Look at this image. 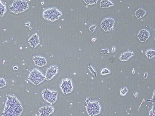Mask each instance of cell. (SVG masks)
<instances>
[{"mask_svg": "<svg viewBox=\"0 0 155 116\" xmlns=\"http://www.w3.org/2000/svg\"><path fill=\"white\" fill-rule=\"evenodd\" d=\"M7 100L3 116H20L23 109L21 103L15 97L7 96Z\"/></svg>", "mask_w": 155, "mask_h": 116, "instance_id": "cell-1", "label": "cell"}, {"mask_svg": "<svg viewBox=\"0 0 155 116\" xmlns=\"http://www.w3.org/2000/svg\"><path fill=\"white\" fill-rule=\"evenodd\" d=\"M29 4L25 1H15L12 5L9 6L10 11L15 14H19L26 11L29 8Z\"/></svg>", "mask_w": 155, "mask_h": 116, "instance_id": "cell-2", "label": "cell"}, {"mask_svg": "<svg viewBox=\"0 0 155 116\" xmlns=\"http://www.w3.org/2000/svg\"><path fill=\"white\" fill-rule=\"evenodd\" d=\"M62 16L61 12L55 8H49L45 10L43 12V16L45 19L54 22Z\"/></svg>", "mask_w": 155, "mask_h": 116, "instance_id": "cell-3", "label": "cell"}, {"mask_svg": "<svg viewBox=\"0 0 155 116\" xmlns=\"http://www.w3.org/2000/svg\"><path fill=\"white\" fill-rule=\"evenodd\" d=\"M45 79L43 75L37 69H35L30 74L28 79L35 85H39Z\"/></svg>", "mask_w": 155, "mask_h": 116, "instance_id": "cell-4", "label": "cell"}, {"mask_svg": "<svg viewBox=\"0 0 155 116\" xmlns=\"http://www.w3.org/2000/svg\"><path fill=\"white\" fill-rule=\"evenodd\" d=\"M90 99H86V102L87 105L86 107L87 112L88 115L94 116L98 115L100 112L101 107L99 104V102H90Z\"/></svg>", "mask_w": 155, "mask_h": 116, "instance_id": "cell-5", "label": "cell"}, {"mask_svg": "<svg viewBox=\"0 0 155 116\" xmlns=\"http://www.w3.org/2000/svg\"><path fill=\"white\" fill-rule=\"evenodd\" d=\"M58 93L57 91H51L47 88L42 92V97L45 100L51 104H54L56 101Z\"/></svg>", "mask_w": 155, "mask_h": 116, "instance_id": "cell-6", "label": "cell"}, {"mask_svg": "<svg viewBox=\"0 0 155 116\" xmlns=\"http://www.w3.org/2000/svg\"><path fill=\"white\" fill-rule=\"evenodd\" d=\"M62 91L63 94L66 95L72 92L73 87L71 79H63L61 83L60 84Z\"/></svg>", "mask_w": 155, "mask_h": 116, "instance_id": "cell-7", "label": "cell"}, {"mask_svg": "<svg viewBox=\"0 0 155 116\" xmlns=\"http://www.w3.org/2000/svg\"><path fill=\"white\" fill-rule=\"evenodd\" d=\"M59 70V68L57 66H52L47 69L45 76L46 80H48L52 79L56 75Z\"/></svg>", "mask_w": 155, "mask_h": 116, "instance_id": "cell-8", "label": "cell"}, {"mask_svg": "<svg viewBox=\"0 0 155 116\" xmlns=\"http://www.w3.org/2000/svg\"><path fill=\"white\" fill-rule=\"evenodd\" d=\"M38 111L40 113L39 116H49L54 112V108L51 106H47L41 108Z\"/></svg>", "mask_w": 155, "mask_h": 116, "instance_id": "cell-9", "label": "cell"}, {"mask_svg": "<svg viewBox=\"0 0 155 116\" xmlns=\"http://www.w3.org/2000/svg\"><path fill=\"white\" fill-rule=\"evenodd\" d=\"M33 60L34 64L36 66L42 67L46 65L47 64V61L45 58L41 57V56H36L33 58Z\"/></svg>", "mask_w": 155, "mask_h": 116, "instance_id": "cell-10", "label": "cell"}, {"mask_svg": "<svg viewBox=\"0 0 155 116\" xmlns=\"http://www.w3.org/2000/svg\"><path fill=\"white\" fill-rule=\"evenodd\" d=\"M28 42L31 47L35 48L39 44V36L36 34H34L29 39Z\"/></svg>", "mask_w": 155, "mask_h": 116, "instance_id": "cell-11", "label": "cell"}, {"mask_svg": "<svg viewBox=\"0 0 155 116\" xmlns=\"http://www.w3.org/2000/svg\"><path fill=\"white\" fill-rule=\"evenodd\" d=\"M134 55L133 52H127L125 53L124 54H122L121 57L120 58L121 60H127L129 58Z\"/></svg>", "mask_w": 155, "mask_h": 116, "instance_id": "cell-12", "label": "cell"}, {"mask_svg": "<svg viewBox=\"0 0 155 116\" xmlns=\"http://www.w3.org/2000/svg\"><path fill=\"white\" fill-rule=\"evenodd\" d=\"M6 10V7L0 1V16H3Z\"/></svg>", "mask_w": 155, "mask_h": 116, "instance_id": "cell-13", "label": "cell"}, {"mask_svg": "<svg viewBox=\"0 0 155 116\" xmlns=\"http://www.w3.org/2000/svg\"><path fill=\"white\" fill-rule=\"evenodd\" d=\"M146 54L148 58L151 59L153 56H155V51L151 50L148 51L146 52Z\"/></svg>", "mask_w": 155, "mask_h": 116, "instance_id": "cell-14", "label": "cell"}, {"mask_svg": "<svg viewBox=\"0 0 155 116\" xmlns=\"http://www.w3.org/2000/svg\"><path fill=\"white\" fill-rule=\"evenodd\" d=\"M6 85V81L3 78L0 79V88L4 87Z\"/></svg>", "mask_w": 155, "mask_h": 116, "instance_id": "cell-15", "label": "cell"}, {"mask_svg": "<svg viewBox=\"0 0 155 116\" xmlns=\"http://www.w3.org/2000/svg\"><path fill=\"white\" fill-rule=\"evenodd\" d=\"M88 69L90 70V71L91 73L93 75H94L95 76V77H96L97 72H96L95 71L94 69H93V68L91 67V66L90 65V63L89 66V67H88Z\"/></svg>", "mask_w": 155, "mask_h": 116, "instance_id": "cell-16", "label": "cell"}, {"mask_svg": "<svg viewBox=\"0 0 155 116\" xmlns=\"http://www.w3.org/2000/svg\"><path fill=\"white\" fill-rule=\"evenodd\" d=\"M128 92V89L126 88H124L121 89L120 91V94L122 95H124L127 93Z\"/></svg>", "mask_w": 155, "mask_h": 116, "instance_id": "cell-17", "label": "cell"}, {"mask_svg": "<svg viewBox=\"0 0 155 116\" xmlns=\"http://www.w3.org/2000/svg\"><path fill=\"white\" fill-rule=\"evenodd\" d=\"M110 73V71L108 69L105 68L103 69L101 72L102 75H106L109 74Z\"/></svg>", "mask_w": 155, "mask_h": 116, "instance_id": "cell-18", "label": "cell"}, {"mask_svg": "<svg viewBox=\"0 0 155 116\" xmlns=\"http://www.w3.org/2000/svg\"><path fill=\"white\" fill-rule=\"evenodd\" d=\"M87 4H92L94 3H96L97 1H84Z\"/></svg>", "mask_w": 155, "mask_h": 116, "instance_id": "cell-19", "label": "cell"}, {"mask_svg": "<svg viewBox=\"0 0 155 116\" xmlns=\"http://www.w3.org/2000/svg\"><path fill=\"white\" fill-rule=\"evenodd\" d=\"M96 26L97 25H94L91 26V27L90 28V30L91 31L92 33H93L94 32L95 28Z\"/></svg>", "mask_w": 155, "mask_h": 116, "instance_id": "cell-20", "label": "cell"}, {"mask_svg": "<svg viewBox=\"0 0 155 116\" xmlns=\"http://www.w3.org/2000/svg\"><path fill=\"white\" fill-rule=\"evenodd\" d=\"M150 116H155L154 107L150 112Z\"/></svg>", "mask_w": 155, "mask_h": 116, "instance_id": "cell-21", "label": "cell"}, {"mask_svg": "<svg viewBox=\"0 0 155 116\" xmlns=\"http://www.w3.org/2000/svg\"><path fill=\"white\" fill-rule=\"evenodd\" d=\"M108 4H109V6H114V4H113V3H111V1H109V2H108Z\"/></svg>", "mask_w": 155, "mask_h": 116, "instance_id": "cell-22", "label": "cell"}, {"mask_svg": "<svg viewBox=\"0 0 155 116\" xmlns=\"http://www.w3.org/2000/svg\"><path fill=\"white\" fill-rule=\"evenodd\" d=\"M148 76V73L147 72H146L144 75V78L145 79H146L147 78Z\"/></svg>", "mask_w": 155, "mask_h": 116, "instance_id": "cell-23", "label": "cell"}, {"mask_svg": "<svg viewBox=\"0 0 155 116\" xmlns=\"http://www.w3.org/2000/svg\"><path fill=\"white\" fill-rule=\"evenodd\" d=\"M14 69L15 70H17L18 67H17V66H15V67H14Z\"/></svg>", "mask_w": 155, "mask_h": 116, "instance_id": "cell-24", "label": "cell"}, {"mask_svg": "<svg viewBox=\"0 0 155 116\" xmlns=\"http://www.w3.org/2000/svg\"><path fill=\"white\" fill-rule=\"evenodd\" d=\"M141 12L142 13H142L143 12H145V11L144 9H141Z\"/></svg>", "mask_w": 155, "mask_h": 116, "instance_id": "cell-25", "label": "cell"}, {"mask_svg": "<svg viewBox=\"0 0 155 116\" xmlns=\"http://www.w3.org/2000/svg\"><path fill=\"white\" fill-rule=\"evenodd\" d=\"M104 30L105 31H108V27H106L104 29Z\"/></svg>", "mask_w": 155, "mask_h": 116, "instance_id": "cell-26", "label": "cell"}, {"mask_svg": "<svg viewBox=\"0 0 155 116\" xmlns=\"http://www.w3.org/2000/svg\"><path fill=\"white\" fill-rule=\"evenodd\" d=\"M140 18H141L140 15L139 14V16L137 17V18H138V19H140Z\"/></svg>", "mask_w": 155, "mask_h": 116, "instance_id": "cell-27", "label": "cell"}, {"mask_svg": "<svg viewBox=\"0 0 155 116\" xmlns=\"http://www.w3.org/2000/svg\"><path fill=\"white\" fill-rule=\"evenodd\" d=\"M144 16V14H142L140 15L141 17H143Z\"/></svg>", "mask_w": 155, "mask_h": 116, "instance_id": "cell-28", "label": "cell"}, {"mask_svg": "<svg viewBox=\"0 0 155 116\" xmlns=\"http://www.w3.org/2000/svg\"><path fill=\"white\" fill-rule=\"evenodd\" d=\"M115 50V46H114V47L113 48V49H112V52H113V51Z\"/></svg>", "mask_w": 155, "mask_h": 116, "instance_id": "cell-29", "label": "cell"}]
</instances>
